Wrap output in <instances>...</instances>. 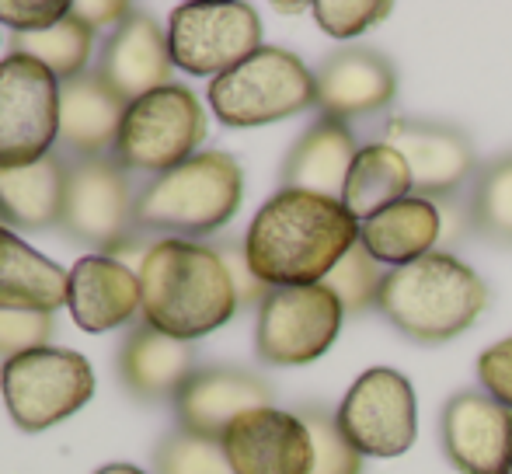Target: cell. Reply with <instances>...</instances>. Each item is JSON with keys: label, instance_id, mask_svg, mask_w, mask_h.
Masks as SVG:
<instances>
[{"label": "cell", "instance_id": "6da1fadb", "mask_svg": "<svg viewBox=\"0 0 512 474\" xmlns=\"http://www.w3.org/2000/svg\"><path fill=\"white\" fill-rule=\"evenodd\" d=\"M359 244V220L342 199L279 189L244 234V255L269 290L317 286Z\"/></svg>", "mask_w": 512, "mask_h": 474}, {"label": "cell", "instance_id": "7a4b0ae2", "mask_svg": "<svg viewBox=\"0 0 512 474\" xmlns=\"http://www.w3.org/2000/svg\"><path fill=\"white\" fill-rule=\"evenodd\" d=\"M143 321L171 339H203L237 314L234 279L220 248L182 237H161L140 258Z\"/></svg>", "mask_w": 512, "mask_h": 474}, {"label": "cell", "instance_id": "3957f363", "mask_svg": "<svg viewBox=\"0 0 512 474\" xmlns=\"http://www.w3.org/2000/svg\"><path fill=\"white\" fill-rule=\"evenodd\" d=\"M488 307V283L453 251H432L401 269H387L377 311L422 346L464 335Z\"/></svg>", "mask_w": 512, "mask_h": 474}, {"label": "cell", "instance_id": "277c9868", "mask_svg": "<svg viewBox=\"0 0 512 474\" xmlns=\"http://www.w3.org/2000/svg\"><path fill=\"white\" fill-rule=\"evenodd\" d=\"M241 199L244 171L237 157L203 150L147 182V189L136 196V231L192 241L227 227L241 210Z\"/></svg>", "mask_w": 512, "mask_h": 474}, {"label": "cell", "instance_id": "5b68a950", "mask_svg": "<svg viewBox=\"0 0 512 474\" xmlns=\"http://www.w3.org/2000/svg\"><path fill=\"white\" fill-rule=\"evenodd\" d=\"M317 105L314 70L297 53L262 46L230 74L209 81V109L230 129H255Z\"/></svg>", "mask_w": 512, "mask_h": 474}, {"label": "cell", "instance_id": "8992f818", "mask_svg": "<svg viewBox=\"0 0 512 474\" xmlns=\"http://www.w3.org/2000/svg\"><path fill=\"white\" fill-rule=\"evenodd\" d=\"M0 391L14 426L25 433H42L88 405L95 394V370L74 349H28L4 359Z\"/></svg>", "mask_w": 512, "mask_h": 474}, {"label": "cell", "instance_id": "52a82bcc", "mask_svg": "<svg viewBox=\"0 0 512 474\" xmlns=\"http://www.w3.org/2000/svg\"><path fill=\"white\" fill-rule=\"evenodd\" d=\"M206 140L203 102L182 84L154 91L126 109L115 143V161L126 171H164L192 161Z\"/></svg>", "mask_w": 512, "mask_h": 474}, {"label": "cell", "instance_id": "ba28073f", "mask_svg": "<svg viewBox=\"0 0 512 474\" xmlns=\"http://www.w3.org/2000/svg\"><path fill=\"white\" fill-rule=\"evenodd\" d=\"M345 311L324 283L272 290L258 307L255 353L269 366H307L335 346Z\"/></svg>", "mask_w": 512, "mask_h": 474}, {"label": "cell", "instance_id": "9c48e42d", "mask_svg": "<svg viewBox=\"0 0 512 474\" xmlns=\"http://www.w3.org/2000/svg\"><path fill=\"white\" fill-rule=\"evenodd\" d=\"M60 227L84 244L119 255L136 244V196L129 175L112 157H91L67 168Z\"/></svg>", "mask_w": 512, "mask_h": 474}, {"label": "cell", "instance_id": "30bf717a", "mask_svg": "<svg viewBox=\"0 0 512 474\" xmlns=\"http://www.w3.org/2000/svg\"><path fill=\"white\" fill-rule=\"evenodd\" d=\"M335 422L363 457H401L418 436L415 387L391 366H370L345 391Z\"/></svg>", "mask_w": 512, "mask_h": 474}, {"label": "cell", "instance_id": "8fae6325", "mask_svg": "<svg viewBox=\"0 0 512 474\" xmlns=\"http://www.w3.org/2000/svg\"><path fill=\"white\" fill-rule=\"evenodd\" d=\"M171 63L192 77H223L262 49V18L251 4H182L168 18Z\"/></svg>", "mask_w": 512, "mask_h": 474}, {"label": "cell", "instance_id": "7c38bea8", "mask_svg": "<svg viewBox=\"0 0 512 474\" xmlns=\"http://www.w3.org/2000/svg\"><path fill=\"white\" fill-rule=\"evenodd\" d=\"M60 140V81L42 63L7 53L0 60V168L32 164Z\"/></svg>", "mask_w": 512, "mask_h": 474}, {"label": "cell", "instance_id": "4fadbf2b", "mask_svg": "<svg viewBox=\"0 0 512 474\" xmlns=\"http://www.w3.org/2000/svg\"><path fill=\"white\" fill-rule=\"evenodd\" d=\"M384 140L405 154L415 182V196L432 203L460 199L464 185L478 175V157L464 129L432 119H391L384 126Z\"/></svg>", "mask_w": 512, "mask_h": 474}, {"label": "cell", "instance_id": "5bb4252c", "mask_svg": "<svg viewBox=\"0 0 512 474\" xmlns=\"http://www.w3.org/2000/svg\"><path fill=\"white\" fill-rule=\"evenodd\" d=\"M439 440L460 474H512V408L481 387L446 401Z\"/></svg>", "mask_w": 512, "mask_h": 474}, {"label": "cell", "instance_id": "9a60e30c", "mask_svg": "<svg viewBox=\"0 0 512 474\" xmlns=\"http://www.w3.org/2000/svg\"><path fill=\"white\" fill-rule=\"evenodd\" d=\"M223 454L234 474H310L314 443L307 422L283 408H255L230 422Z\"/></svg>", "mask_w": 512, "mask_h": 474}, {"label": "cell", "instance_id": "2e32d148", "mask_svg": "<svg viewBox=\"0 0 512 474\" xmlns=\"http://www.w3.org/2000/svg\"><path fill=\"white\" fill-rule=\"evenodd\" d=\"M321 116L349 122L384 112L398 95V70L384 53L370 46H342L324 56L314 70Z\"/></svg>", "mask_w": 512, "mask_h": 474}, {"label": "cell", "instance_id": "e0dca14e", "mask_svg": "<svg viewBox=\"0 0 512 474\" xmlns=\"http://www.w3.org/2000/svg\"><path fill=\"white\" fill-rule=\"evenodd\" d=\"M255 408H272V387L258 373L237 366L196 370L175 398L178 426L206 440H223L230 422Z\"/></svg>", "mask_w": 512, "mask_h": 474}, {"label": "cell", "instance_id": "ac0fdd59", "mask_svg": "<svg viewBox=\"0 0 512 474\" xmlns=\"http://www.w3.org/2000/svg\"><path fill=\"white\" fill-rule=\"evenodd\" d=\"M171 46L168 28L157 25L150 14L133 11V18L115 28L105 42L98 77L122 98V102H140L154 91L171 84Z\"/></svg>", "mask_w": 512, "mask_h": 474}, {"label": "cell", "instance_id": "d6986e66", "mask_svg": "<svg viewBox=\"0 0 512 474\" xmlns=\"http://www.w3.org/2000/svg\"><path fill=\"white\" fill-rule=\"evenodd\" d=\"M143 293L140 276L108 255H84L70 269V297L67 307L77 328L84 332H112L133 321L140 311Z\"/></svg>", "mask_w": 512, "mask_h": 474}, {"label": "cell", "instance_id": "ffe728a7", "mask_svg": "<svg viewBox=\"0 0 512 474\" xmlns=\"http://www.w3.org/2000/svg\"><path fill=\"white\" fill-rule=\"evenodd\" d=\"M129 102L95 74H81L60 84V147L81 161L108 157L119 143V129Z\"/></svg>", "mask_w": 512, "mask_h": 474}, {"label": "cell", "instance_id": "44dd1931", "mask_svg": "<svg viewBox=\"0 0 512 474\" xmlns=\"http://www.w3.org/2000/svg\"><path fill=\"white\" fill-rule=\"evenodd\" d=\"M356 154L359 143L356 133L349 129V122H338L328 116L314 119L300 133V140L290 147V154H286L283 171H279L283 189L342 199Z\"/></svg>", "mask_w": 512, "mask_h": 474}, {"label": "cell", "instance_id": "7402d4cb", "mask_svg": "<svg viewBox=\"0 0 512 474\" xmlns=\"http://www.w3.org/2000/svg\"><path fill=\"white\" fill-rule=\"evenodd\" d=\"M439 237H443L439 203L422 196L401 199L359 224V244L387 269H401V265L432 255Z\"/></svg>", "mask_w": 512, "mask_h": 474}, {"label": "cell", "instance_id": "603a6c76", "mask_svg": "<svg viewBox=\"0 0 512 474\" xmlns=\"http://www.w3.org/2000/svg\"><path fill=\"white\" fill-rule=\"evenodd\" d=\"M122 384L143 401L178 398L189 377L196 373V353L192 342L171 339L150 325H140L119 353Z\"/></svg>", "mask_w": 512, "mask_h": 474}, {"label": "cell", "instance_id": "cb8c5ba5", "mask_svg": "<svg viewBox=\"0 0 512 474\" xmlns=\"http://www.w3.org/2000/svg\"><path fill=\"white\" fill-rule=\"evenodd\" d=\"M70 297V272L0 224V311L53 314Z\"/></svg>", "mask_w": 512, "mask_h": 474}, {"label": "cell", "instance_id": "d4e9b609", "mask_svg": "<svg viewBox=\"0 0 512 474\" xmlns=\"http://www.w3.org/2000/svg\"><path fill=\"white\" fill-rule=\"evenodd\" d=\"M63 192H67V161L60 154L0 168V220L21 231L60 224Z\"/></svg>", "mask_w": 512, "mask_h": 474}, {"label": "cell", "instance_id": "484cf974", "mask_svg": "<svg viewBox=\"0 0 512 474\" xmlns=\"http://www.w3.org/2000/svg\"><path fill=\"white\" fill-rule=\"evenodd\" d=\"M415 196V182H411V168L398 147L387 140L366 143L359 147L356 161H352L349 182H345L342 203L352 217L363 220L377 217L380 210L401 203V199Z\"/></svg>", "mask_w": 512, "mask_h": 474}, {"label": "cell", "instance_id": "4316f807", "mask_svg": "<svg viewBox=\"0 0 512 474\" xmlns=\"http://www.w3.org/2000/svg\"><path fill=\"white\" fill-rule=\"evenodd\" d=\"M91 49H95V32H91L74 11H70L60 25L46 28V32L11 35V53L42 63L60 84L84 74V67H88V60H91Z\"/></svg>", "mask_w": 512, "mask_h": 474}, {"label": "cell", "instance_id": "83f0119b", "mask_svg": "<svg viewBox=\"0 0 512 474\" xmlns=\"http://www.w3.org/2000/svg\"><path fill=\"white\" fill-rule=\"evenodd\" d=\"M467 213L474 234L512 248V154H499L481 164L467 192Z\"/></svg>", "mask_w": 512, "mask_h": 474}, {"label": "cell", "instance_id": "f1b7e54d", "mask_svg": "<svg viewBox=\"0 0 512 474\" xmlns=\"http://www.w3.org/2000/svg\"><path fill=\"white\" fill-rule=\"evenodd\" d=\"M384 279H387L384 265H380L363 244H356V248L331 269V276L324 279V286L335 293L345 318H349V314H363V311H370V307H377L380 290H384Z\"/></svg>", "mask_w": 512, "mask_h": 474}, {"label": "cell", "instance_id": "f546056e", "mask_svg": "<svg viewBox=\"0 0 512 474\" xmlns=\"http://www.w3.org/2000/svg\"><path fill=\"white\" fill-rule=\"evenodd\" d=\"M154 464L157 474H234L220 440H206V436L185 433V429L164 436Z\"/></svg>", "mask_w": 512, "mask_h": 474}, {"label": "cell", "instance_id": "4dcf8cb0", "mask_svg": "<svg viewBox=\"0 0 512 474\" xmlns=\"http://www.w3.org/2000/svg\"><path fill=\"white\" fill-rule=\"evenodd\" d=\"M300 419L307 422L310 443H314V468H310V474H363V454L342 436L335 415L307 405L300 412Z\"/></svg>", "mask_w": 512, "mask_h": 474}, {"label": "cell", "instance_id": "1f68e13d", "mask_svg": "<svg viewBox=\"0 0 512 474\" xmlns=\"http://www.w3.org/2000/svg\"><path fill=\"white\" fill-rule=\"evenodd\" d=\"M391 11L394 7L387 0H314L310 4L317 28L331 39H359Z\"/></svg>", "mask_w": 512, "mask_h": 474}, {"label": "cell", "instance_id": "d6a6232c", "mask_svg": "<svg viewBox=\"0 0 512 474\" xmlns=\"http://www.w3.org/2000/svg\"><path fill=\"white\" fill-rule=\"evenodd\" d=\"M53 314L35 311H0V356H21L28 349H42L53 339Z\"/></svg>", "mask_w": 512, "mask_h": 474}, {"label": "cell", "instance_id": "836d02e7", "mask_svg": "<svg viewBox=\"0 0 512 474\" xmlns=\"http://www.w3.org/2000/svg\"><path fill=\"white\" fill-rule=\"evenodd\" d=\"M70 14L67 0H0V25L14 28V35L46 32Z\"/></svg>", "mask_w": 512, "mask_h": 474}, {"label": "cell", "instance_id": "e575fe53", "mask_svg": "<svg viewBox=\"0 0 512 474\" xmlns=\"http://www.w3.org/2000/svg\"><path fill=\"white\" fill-rule=\"evenodd\" d=\"M478 380L481 391H488L495 401H502L506 408H512V335L495 346H488L478 356Z\"/></svg>", "mask_w": 512, "mask_h": 474}, {"label": "cell", "instance_id": "d590c367", "mask_svg": "<svg viewBox=\"0 0 512 474\" xmlns=\"http://www.w3.org/2000/svg\"><path fill=\"white\" fill-rule=\"evenodd\" d=\"M216 248H220L223 265H227L230 279H234V290H237V300H241V307H248V304L262 307V300L269 297L272 290L255 276V272H251L248 255H244V241H223V244H216Z\"/></svg>", "mask_w": 512, "mask_h": 474}, {"label": "cell", "instance_id": "8d00e7d4", "mask_svg": "<svg viewBox=\"0 0 512 474\" xmlns=\"http://www.w3.org/2000/svg\"><path fill=\"white\" fill-rule=\"evenodd\" d=\"M70 11H74L77 18L91 28V32H95V28H108V32H115V28H122L129 18H133L136 7L122 4V0H105V4H98V0H81V4H74Z\"/></svg>", "mask_w": 512, "mask_h": 474}, {"label": "cell", "instance_id": "74e56055", "mask_svg": "<svg viewBox=\"0 0 512 474\" xmlns=\"http://www.w3.org/2000/svg\"><path fill=\"white\" fill-rule=\"evenodd\" d=\"M95 474H143V471L133 468V464H105V468Z\"/></svg>", "mask_w": 512, "mask_h": 474}, {"label": "cell", "instance_id": "f35d334b", "mask_svg": "<svg viewBox=\"0 0 512 474\" xmlns=\"http://www.w3.org/2000/svg\"><path fill=\"white\" fill-rule=\"evenodd\" d=\"M276 11H283V14H297V11H310V4H276Z\"/></svg>", "mask_w": 512, "mask_h": 474}]
</instances>
